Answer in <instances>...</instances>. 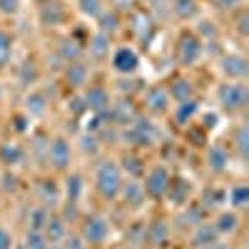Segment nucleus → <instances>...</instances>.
I'll use <instances>...</instances> for the list:
<instances>
[{
  "instance_id": "f257e3e1",
  "label": "nucleus",
  "mask_w": 249,
  "mask_h": 249,
  "mask_svg": "<svg viewBox=\"0 0 249 249\" xmlns=\"http://www.w3.org/2000/svg\"><path fill=\"white\" fill-rule=\"evenodd\" d=\"M120 140L127 142V144H135V147H152V144H157V140H160V130L150 117L137 115L132 120V124L120 130Z\"/></svg>"
},
{
  "instance_id": "f03ea898",
  "label": "nucleus",
  "mask_w": 249,
  "mask_h": 249,
  "mask_svg": "<svg viewBox=\"0 0 249 249\" xmlns=\"http://www.w3.org/2000/svg\"><path fill=\"white\" fill-rule=\"evenodd\" d=\"M95 187L102 199H115L122 187V167L115 160H102L95 170Z\"/></svg>"
},
{
  "instance_id": "7ed1b4c3",
  "label": "nucleus",
  "mask_w": 249,
  "mask_h": 249,
  "mask_svg": "<svg viewBox=\"0 0 249 249\" xmlns=\"http://www.w3.org/2000/svg\"><path fill=\"white\" fill-rule=\"evenodd\" d=\"M110 237V222L102 217V214H90L82 219V227H80V239L85 242L88 247H100L105 244Z\"/></svg>"
},
{
  "instance_id": "20e7f679",
  "label": "nucleus",
  "mask_w": 249,
  "mask_h": 249,
  "mask_svg": "<svg viewBox=\"0 0 249 249\" xmlns=\"http://www.w3.org/2000/svg\"><path fill=\"white\" fill-rule=\"evenodd\" d=\"M217 100H219L222 110H227V112H239V110L247 107V102H249V90H247L244 82H227V85L219 88Z\"/></svg>"
},
{
  "instance_id": "39448f33",
  "label": "nucleus",
  "mask_w": 249,
  "mask_h": 249,
  "mask_svg": "<svg viewBox=\"0 0 249 249\" xmlns=\"http://www.w3.org/2000/svg\"><path fill=\"white\" fill-rule=\"evenodd\" d=\"M135 117H137V110L132 105V100H120V102H115V105H110L105 112H102V120H105L107 124H112V127H117V130L132 124Z\"/></svg>"
},
{
  "instance_id": "423d86ee",
  "label": "nucleus",
  "mask_w": 249,
  "mask_h": 249,
  "mask_svg": "<svg viewBox=\"0 0 249 249\" xmlns=\"http://www.w3.org/2000/svg\"><path fill=\"white\" fill-rule=\"evenodd\" d=\"M55 172H65L72 162V147L65 137H55L48 144V160H45Z\"/></svg>"
},
{
  "instance_id": "0eeeda50",
  "label": "nucleus",
  "mask_w": 249,
  "mask_h": 249,
  "mask_svg": "<svg viewBox=\"0 0 249 249\" xmlns=\"http://www.w3.org/2000/svg\"><path fill=\"white\" fill-rule=\"evenodd\" d=\"M170 172L162 167V164H157V167L147 170L144 172V195L152 197V199H162L164 195H167V187H170Z\"/></svg>"
},
{
  "instance_id": "6e6552de",
  "label": "nucleus",
  "mask_w": 249,
  "mask_h": 249,
  "mask_svg": "<svg viewBox=\"0 0 249 249\" xmlns=\"http://www.w3.org/2000/svg\"><path fill=\"white\" fill-rule=\"evenodd\" d=\"M199 57H202V40L197 35L184 33L179 37V43H177V60H179V65L190 68V65H195Z\"/></svg>"
},
{
  "instance_id": "1a4fd4ad",
  "label": "nucleus",
  "mask_w": 249,
  "mask_h": 249,
  "mask_svg": "<svg viewBox=\"0 0 249 249\" xmlns=\"http://www.w3.org/2000/svg\"><path fill=\"white\" fill-rule=\"evenodd\" d=\"M130 30L137 40H142V43H147V40L152 37L155 33V20H152V13L150 10H140L135 8L130 13Z\"/></svg>"
},
{
  "instance_id": "9d476101",
  "label": "nucleus",
  "mask_w": 249,
  "mask_h": 249,
  "mask_svg": "<svg viewBox=\"0 0 249 249\" xmlns=\"http://www.w3.org/2000/svg\"><path fill=\"white\" fill-rule=\"evenodd\" d=\"M82 102H85L88 112H92V115H102L112 105V102H110V92L105 88H100V85H90V88L82 90Z\"/></svg>"
},
{
  "instance_id": "9b49d317",
  "label": "nucleus",
  "mask_w": 249,
  "mask_h": 249,
  "mask_svg": "<svg viewBox=\"0 0 249 249\" xmlns=\"http://www.w3.org/2000/svg\"><path fill=\"white\" fill-rule=\"evenodd\" d=\"M219 70L224 72V77H230L232 82H244V77L249 75V62L242 55H222L219 60Z\"/></svg>"
},
{
  "instance_id": "f8f14e48",
  "label": "nucleus",
  "mask_w": 249,
  "mask_h": 249,
  "mask_svg": "<svg viewBox=\"0 0 249 249\" xmlns=\"http://www.w3.org/2000/svg\"><path fill=\"white\" fill-rule=\"evenodd\" d=\"M144 107L152 115H164L170 110V92L164 85H152L144 92Z\"/></svg>"
},
{
  "instance_id": "ddd939ff",
  "label": "nucleus",
  "mask_w": 249,
  "mask_h": 249,
  "mask_svg": "<svg viewBox=\"0 0 249 249\" xmlns=\"http://www.w3.org/2000/svg\"><path fill=\"white\" fill-rule=\"evenodd\" d=\"M112 68L120 72V75H132L137 68H140V57L132 48H120L115 55H112Z\"/></svg>"
},
{
  "instance_id": "4468645a",
  "label": "nucleus",
  "mask_w": 249,
  "mask_h": 249,
  "mask_svg": "<svg viewBox=\"0 0 249 249\" xmlns=\"http://www.w3.org/2000/svg\"><path fill=\"white\" fill-rule=\"evenodd\" d=\"M117 197H122L124 202H127V207H142V202L147 199V195H144V187H142L135 177H130L127 182H122Z\"/></svg>"
},
{
  "instance_id": "2eb2a0df",
  "label": "nucleus",
  "mask_w": 249,
  "mask_h": 249,
  "mask_svg": "<svg viewBox=\"0 0 249 249\" xmlns=\"http://www.w3.org/2000/svg\"><path fill=\"white\" fill-rule=\"evenodd\" d=\"M65 82L70 88H75V90H82L88 85V75H90V70H88V65L85 62H80V60H75V62H68V68H65Z\"/></svg>"
},
{
  "instance_id": "dca6fc26",
  "label": "nucleus",
  "mask_w": 249,
  "mask_h": 249,
  "mask_svg": "<svg viewBox=\"0 0 249 249\" xmlns=\"http://www.w3.org/2000/svg\"><path fill=\"white\" fill-rule=\"evenodd\" d=\"M207 167L217 175L227 172V167H230V152H227L224 144H210V150H207Z\"/></svg>"
},
{
  "instance_id": "f3484780",
  "label": "nucleus",
  "mask_w": 249,
  "mask_h": 249,
  "mask_svg": "<svg viewBox=\"0 0 249 249\" xmlns=\"http://www.w3.org/2000/svg\"><path fill=\"white\" fill-rule=\"evenodd\" d=\"M204 214H207V212L202 210L199 204H187L184 210L177 214L175 224H177V227H182V230H195L197 224H202V222H204Z\"/></svg>"
},
{
  "instance_id": "a211bd4d",
  "label": "nucleus",
  "mask_w": 249,
  "mask_h": 249,
  "mask_svg": "<svg viewBox=\"0 0 249 249\" xmlns=\"http://www.w3.org/2000/svg\"><path fill=\"white\" fill-rule=\"evenodd\" d=\"M43 237L48 239L50 247L68 237V224L60 219V214H50V217H48V222H45V227H43Z\"/></svg>"
},
{
  "instance_id": "6ab92c4d",
  "label": "nucleus",
  "mask_w": 249,
  "mask_h": 249,
  "mask_svg": "<svg viewBox=\"0 0 249 249\" xmlns=\"http://www.w3.org/2000/svg\"><path fill=\"white\" fill-rule=\"evenodd\" d=\"M219 239V234H217V230H214V224L210 222H202V224H197L195 230H192V237H190V242H192V247H197V249H204V247H210V244H214Z\"/></svg>"
},
{
  "instance_id": "aec40b11",
  "label": "nucleus",
  "mask_w": 249,
  "mask_h": 249,
  "mask_svg": "<svg viewBox=\"0 0 249 249\" xmlns=\"http://www.w3.org/2000/svg\"><path fill=\"white\" fill-rule=\"evenodd\" d=\"M62 20H65V10H62L60 3H55V0L43 3V8H40V23L48 25V28H55V25L62 23Z\"/></svg>"
},
{
  "instance_id": "412c9836",
  "label": "nucleus",
  "mask_w": 249,
  "mask_h": 249,
  "mask_svg": "<svg viewBox=\"0 0 249 249\" xmlns=\"http://www.w3.org/2000/svg\"><path fill=\"white\" fill-rule=\"evenodd\" d=\"M25 112L28 117H43L48 112V95L45 92H30L25 97Z\"/></svg>"
},
{
  "instance_id": "4be33fe9",
  "label": "nucleus",
  "mask_w": 249,
  "mask_h": 249,
  "mask_svg": "<svg viewBox=\"0 0 249 249\" xmlns=\"http://www.w3.org/2000/svg\"><path fill=\"white\" fill-rule=\"evenodd\" d=\"M25 160V150L20 147V144L15 142H3L0 144V162L8 164V167H15V164H20Z\"/></svg>"
},
{
  "instance_id": "5701e85b",
  "label": "nucleus",
  "mask_w": 249,
  "mask_h": 249,
  "mask_svg": "<svg viewBox=\"0 0 249 249\" xmlns=\"http://www.w3.org/2000/svg\"><path fill=\"white\" fill-rule=\"evenodd\" d=\"M190 192H192V184L187 179H170V187H167V195L164 197H170V202H175V204H184Z\"/></svg>"
},
{
  "instance_id": "b1692460",
  "label": "nucleus",
  "mask_w": 249,
  "mask_h": 249,
  "mask_svg": "<svg viewBox=\"0 0 249 249\" xmlns=\"http://www.w3.org/2000/svg\"><path fill=\"white\" fill-rule=\"evenodd\" d=\"M35 192L40 195V202H43V207L57 204V199H60V190H57V184H55L53 179H40L37 187H35Z\"/></svg>"
},
{
  "instance_id": "393cba45",
  "label": "nucleus",
  "mask_w": 249,
  "mask_h": 249,
  "mask_svg": "<svg viewBox=\"0 0 249 249\" xmlns=\"http://www.w3.org/2000/svg\"><path fill=\"white\" fill-rule=\"evenodd\" d=\"M170 239V222L164 219H157L155 224L147 227V242L155 244V247H164V242Z\"/></svg>"
},
{
  "instance_id": "a878e982",
  "label": "nucleus",
  "mask_w": 249,
  "mask_h": 249,
  "mask_svg": "<svg viewBox=\"0 0 249 249\" xmlns=\"http://www.w3.org/2000/svg\"><path fill=\"white\" fill-rule=\"evenodd\" d=\"M90 55L95 57V60H105L107 55H110V35H105V33H95L92 37H90Z\"/></svg>"
},
{
  "instance_id": "bb28decb",
  "label": "nucleus",
  "mask_w": 249,
  "mask_h": 249,
  "mask_svg": "<svg viewBox=\"0 0 249 249\" xmlns=\"http://www.w3.org/2000/svg\"><path fill=\"white\" fill-rule=\"evenodd\" d=\"M82 50H85V48H82L75 37H65L60 43V48H57V55L65 60V65H68V62H75V60L82 57Z\"/></svg>"
},
{
  "instance_id": "cd10ccee",
  "label": "nucleus",
  "mask_w": 249,
  "mask_h": 249,
  "mask_svg": "<svg viewBox=\"0 0 249 249\" xmlns=\"http://www.w3.org/2000/svg\"><path fill=\"white\" fill-rule=\"evenodd\" d=\"M97 30L105 35H115L120 30V15L115 10H102L97 15Z\"/></svg>"
},
{
  "instance_id": "c85d7f7f",
  "label": "nucleus",
  "mask_w": 249,
  "mask_h": 249,
  "mask_svg": "<svg viewBox=\"0 0 249 249\" xmlns=\"http://www.w3.org/2000/svg\"><path fill=\"white\" fill-rule=\"evenodd\" d=\"M197 110H199L197 100L177 102V107H175V122H177V124H190V120L197 115Z\"/></svg>"
},
{
  "instance_id": "c756f323",
  "label": "nucleus",
  "mask_w": 249,
  "mask_h": 249,
  "mask_svg": "<svg viewBox=\"0 0 249 249\" xmlns=\"http://www.w3.org/2000/svg\"><path fill=\"white\" fill-rule=\"evenodd\" d=\"M212 224H214L217 234H232V232H237V227H239V217H237V212H222Z\"/></svg>"
},
{
  "instance_id": "7c9ffc66",
  "label": "nucleus",
  "mask_w": 249,
  "mask_h": 249,
  "mask_svg": "<svg viewBox=\"0 0 249 249\" xmlns=\"http://www.w3.org/2000/svg\"><path fill=\"white\" fill-rule=\"evenodd\" d=\"M172 13L179 18V20H192L197 18L199 13V5H197V0H172Z\"/></svg>"
},
{
  "instance_id": "2f4dec72",
  "label": "nucleus",
  "mask_w": 249,
  "mask_h": 249,
  "mask_svg": "<svg viewBox=\"0 0 249 249\" xmlns=\"http://www.w3.org/2000/svg\"><path fill=\"white\" fill-rule=\"evenodd\" d=\"M170 100L175 102H184V100H192V82L184 80V77H177L172 85H170Z\"/></svg>"
},
{
  "instance_id": "473e14b6",
  "label": "nucleus",
  "mask_w": 249,
  "mask_h": 249,
  "mask_svg": "<svg viewBox=\"0 0 249 249\" xmlns=\"http://www.w3.org/2000/svg\"><path fill=\"white\" fill-rule=\"evenodd\" d=\"M48 217H50V212H48V207H43V204H37V207H33V210H30V217H28V230H35V232H43V227H45Z\"/></svg>"
},
{
  "instance_id": "72a5a7b5",
  "label": "nucleus",
  "mask_w": 249,
  "mask_h": 249,
  "mask_svg": "<svg viewBox=\"0 0 249 249\" xmlns=\"http://www.w3.org/2000/svg\"><path fill=\"white\" fill-rule=\"evenodd\" d=\"M227 199H230V204L234 207V210H244V207L249 204V187L247 184H234L230 195H227Z\"/></svg>"
},
{
  "instance_id": "f704fd0d",
  "label": "nucleus",
  "mask_w": 249,
  "mask_h": 249,
  "mask_svg": "<svg viewBox=\"0 0 249 249\" xmlns=\"http://www.w3.org/2000/svg\"><path fill=\"white\" fill-rule=\"evenodd\" d=\"M80 195H82V175L72 172L65 179V197H68V202H77Z\"/></svg>"
},
{
  "instance_id": "c9c22d12",
  "label": "nucleus",
  "mask_w": 249,
  "mask_h": 249,
  "mask_svg": "<svg viewBox=\"0 0 249 249\" xmlns=\"http://www.w3.org/2000/svg\"><path fill=\"white\" fill-rule=\"evenodd\" d=\"M18 82L23 88H30V85H35L37 82V65L33 60H28V62H23V68H20V75H18Z\"/></svg>"
},
{
  "instance_id": "e433bc0d",
  "label": "nucleus",
  "mask_w": 249,
  "mask_h": 249,
  "mask_svg": "<svg viewBox=\"0 0 249 249\" xmlns=\"http://www.w3.org/2000/svg\"><path fill=\"white\" fill-rule=\"evenodd\" d=\"M10 57H13V37L5 30H0V68H5Z\"/></svg>"
},
{
  "instance_id": "4c0bfd02",
  "label": "nucleus",
  "mask_w": 249,
  "mask_h": 249,
  "mask_svg": "<svg viewBox=\"0 0 249 249\" xmlns=\"http://www.w3.org/2000/svg\"><path fill=\"white\" fill-rule=\"evenodd\" d=\"M25 249H50V244L43 237V232L28 230V234H25Z\"/></svg>"
},
{
  "instance_id": "58836bf2",
  "label": "nucleus",
  "mask_w": 249,
  "mask_h": 249,
  "mask_svg": "<svg viewBox=\"0 0 249 249\" xmlns=\"http://www.w3.org/2000/svg\"><path fill=\"white\" fill-rule=\"evenodd\" d=\"M77 8L82 15L88 18H97L102 13V0H77Z\"/></svg>"
},
{
  "instance_id": "ea45409f",
  "label": "nucleus",
  "mask_w": 249,
  "mask_h": 249,
  "mask_svg": "<svg viewBox=\"0 0 249 249\" xmlns=\"http://www.w3.org/2000/svg\"><path fill=\"white\" fill-rule=\"evenodd\" d=\"M80 150L85 152V155H95L100 150V137L92 135V132H85L80 137Z\"/></svg>"
},
{
  "instance_id": "a19ab883",
  "label": "nucleus",
  "mask_w": 249,
  "mask_h": 249,
  "mask_svg": "<svg viewBox=\"0 0 249 249\" xmlns=\"http://www.w3.org/2000/svg\"><path fill=\"white\" fill-rule=\"evenodd\" d=\"M48 144H50V140L43 132L33 135V152L37 155V160H48Z\"/></svg>"
},
{
  "instance_id": "79ce46f5",
  "label": "nucleus",
  "mask_w": 249,
  "mask_h": 249,
  "mask_svg": "<svg viewBox=\"0 0 249 249\" xmlns=\"http://www.w3.org/2000/svg\"><path fill=\"white\" fill-rule=\"evenodd\" d=\"M122 167H124V172H127L130 177H137V175H142V160L135 157V155H124L122 157Z\"/></svg>"
},
{
  "instance_id": "37998d69",
  "label": "nucleus",
  "mask_w": 249,
  "mask_h": 249,
  "mask_svg": "<svg viewBox=\"0 0 249 249\" xmlns=\"http://www.w3.org/2000/svg\"><path fill=\"white\" fill-rule=\"evenodd\" d=\"M222 199H224V195H222V192H214V190L210 192V190H207V192H204V197H202V202H199V207H202L204 212H207V210H214L217 204H222Z\"/></svg>"
},
{
  "instance_id": "c03bdc74",
  "label": "nucleus",
  "mask_w": 249,
  "mask_h": 249,
  "mask_svg": "<svg viewBox=\"0 0 249 249\" xmlns=\"http://www.w3.org/2000/svg\"><path fill=\"white\" fill-rule=\"evenodd\" d=\"M247 144H249V137H247V127L239 124L237 132H234V147L239 152V157H247Z\"/></svg>"
},
{
  "instance_id": "a18cd8bd",
  "label": "nucleus",
  "mask_w": 249,
  "mask_h": 249,
  "mask_svg": "<svg viewBox=\"0 0 249 249\" xmlns=\"http://www.w3.org/2000/svg\"><path fill=\"white\" fill-rule=\"evenodd\" d=\"M0 190L3 192H8V195H13V192H18V177L13 175V172H3L0 175Z\"/></svg>"
},
{
  "instance_id": "49530a36",
  "label": "nucleus",
  "mask_w": 249,
  "mask_h": 249,
  "mask_svg": "<svg viewBox=\"0 0 249 249\" xmlns=\"http://www.w3.org/2000/svg\"><path fill=\"white\" fill-rule=\"evenodd\" d=\"M60 219L62 222H70V224H75L77 219H80V212H77V202H65V207H62V214H60Z\"/></svg>"
},
{
  "instance_id": "de8ad7c7",
  "label": "nucleus",
  "mask_w": 249,
  "mask_h": 249,
  "mask_svg": "<svg viewBox=\"0 0 249 249\" xmlns=\"http://www.w3.org/2000/svg\"><path fill=\"white\" fill-rule=\"evenodd\" d=\"M50 249H88V244L82 242L80 237H65V239H62V242L53 244Z\"/></svg>"
},
{
  "instance_id": "09e8293b",
  "label": "nucleus",
  "mask_w": 249,
  "mask_h": 249,
  "mask_svg": "<svg viewBox=\"0 0 249 249\" xmlns=\"http://www.w3.org/2000/svg\"><path fill=\"white\" fill-rule=\"evenodd\" d=\"M137 8V0H110V10L120 13H132Z\"/></svg>"
},
{
  "instance_id": "8fccbe9b",
  "label": "nucleus",
  "mask_w": 249,
  "mask_h": 249,
  "mask_svg": "<svg viewBox=\"0 0 249 249\" xmlns=\"http://www.w3.org/2000/svg\"><path fill=\"white\" fill-rule=\"evenodd\" d=\"M68 110L75 115V117H80V115H85L88 112V107H85V102H82V95H75L70 102H68Z\"/></svg>"
},
{
  "instance_id": "3c124183",
  "label": "nucleus",
  "mask_w": 249,
  "mask_h": 249,
  "mask_svg": "<svg viewBox=\"0 0 249 249\" xmlns=\"http://www.w3.org/2000/svg\"><path fill=\"white\" fill-rule=\"evenodd\" d=\"M197 33H199L202 37H217V25L212 23V20H202L199 28H197Z\"/></svg>"
},
{
  "instance_id": "603ef678",
  "label": "nucleus",
  "mask_w": 249,
  "mask_h": 249,
  "mask_svg": "<svg viewBox=\"0 0 249 249\" xmlns=\"http://www.w3.org/2000/svg\"><path fill=\"white\" fill-rule=\"evenodd\" d=\"M20 10V0H0V15H15Z\"/></svg>"
},
{
  "instance_id": "864d4df0",
  "label": "nucleus",
  "mask_w": 249,
  "mask_h": 249,
  "mask_svg": "<svg viewBox=\"0 0 249 249\" xmlns=\"http://www.w3.org/2000/svg\"><path fill=\"white\" fill-rule=\"evenodd\" d=\"M237 30H239V35H247L249 33V13L247 10H242L239 18H237Z\"/></svg>"
},
{
  "instance_id": "5fc2aeb1",
  "label": "nucleus",
  "mask_w": 249,
  "mask_h": 249,
  "mask_svg": "<svg viewBox=\"0 0 249 249\" xmlns=\"http://www.w3.org/2000/svg\"><path fill=\"white\" fill-rule=\"evenodd\" d=\"M28 115H15L13 117V127H15V132H28Z\"/></svg>"
},
{
  "instance_id": "6e6d98bb",
  "label": "nucleus",
  "mask_w": 249,
  "mask_h": 249,
  "mask_svg": "<svg viewBox=\"0 0 249 249\" xmlns=\"http://www.w3.org/2000/svg\"><path fill=\"white\" fill-rule=\"evenodd\" d=\"M135 88H137V82L130 80V75L124 77V80H117V90L120 92H135Z\"/></svg>"
},
{
  "instance_id": "4d7b16f0",
  "label": "nucleus",
  "mask_w": 249,
  "mask_h": 249,
  "mask_svg": "<svg viewBox=\"0 0 249 249\" xmlns=\"http://www.w3.org/2000/svg\"><path fill=\"white\" fill-rule=\"evenodd\" d=\"M0 249H13V237H10V232L3 230V227H0Z\"/></svg>"
},
{
  "instance_id": "13d9d810",
  "label": "nucleus",
  "mask_w": 249,
  "mask_h": 249,
  "mask_svg": "<svg viewBox=\"0 0 249 249\" xmlns=\"http://www.w3.org/2000/svg\"><path fill=\"white\" fill-rule=\"evenodd\" d=\"M212 3H214L219 10H232V8L239 5V0H212Z\"/></svg>"
},
{
  "instance_id": "bf43d9fd",
  "label": "nucleus",
  "mask_w": 249,
  "mask_h": 249,
  "mask_svg": "<svg viewBox=\"0 0 249 249\" xmlns=\"http://www.w3.org/2000/svg\"><path fill=\"white\" fill-rule=\"evenodd\" d=\"M214 122H217V115H207L202 127H204V130H210V127H214Z\"/></svg>"
},
{
  "instance_id": "052dcab7",
  "label": "nucleus",
  "mask_w": 249,
  "mask_h": 249,
  "mask_svg": "<svg viewBox=\"0 0 249 249\" xmlns=\"http://www.w3.org/2000/svg\"><path fill=\"white\" fill-rule=\"evenodd\" d=\"M204 249H232V247H227V244H219V242H214V244H210V247H204Z\"/></svg>"
},
{
  "instance_id": "680f3d73",
  "label": "nucleus",
  "mask_w": 249,
  "mask_h": 249,
  "mask_svg": "<svg viewBox=\"0 0 249 249\" xmlns=\"http://www.w3.org/2000/svg\"><path fill=\"white\" fill-rule=\"evenodd\" d=\"M15 249H25V244H18V247H15Z\"/></svg>"
}]
</instances>
